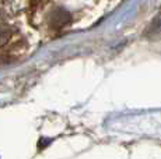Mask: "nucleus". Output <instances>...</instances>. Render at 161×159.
<instances>
[{
	"instance_id": "obj_3",
	"label": "nucleus",
	"mask_w": 161,
	"mask_h": 159,
	"mask_svg": "<svg viewBox=\"0 0 161 159\" xmlns=\"http://www.w3.org/2000/svg\"><path fill=\"white\" fill-rule=\"evenodd\" d=\"M11 33H13V32H11V29L8 28V27L0 25V46H3V45H4L8 39H10Z\"/></svg>"
},
{
	"instance_id": "obj_2",
	"label": "nucleus",
	"mask_w": 161,
	"mask_h": 159,
	"mask_svg": "<svg viewBox=\"0 0 161 159\" xmlns=\"http://www.w3.org/2000/svg\"><path fill=\"white\" fill-rule=\"evenodd\" d=\"M144 35H146L147 39H151V41H158V39H161V13L157 14L153 18V21L148 24Z\"/></svg>"
},
{
	"instance_id": "obj_1",
	"label": "nucleus",
	"mask_w": 161,
	"mask_h": 159,
	"mask_svg": "<svg viewBox=\"0 0 161 159\" xmlns=\"http://www.w3.org/2000/svg\"><path fill=\"white\" fill-rule=\"evenodd\" d=\"M70 21H72L70 13L62 7L55 8V10L51 13V16H49V24H51L53 28H63V27L67 25Z\"/></svg>"
}]
</instances>
